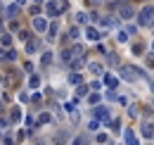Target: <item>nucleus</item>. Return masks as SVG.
I'll return each instance as SVG.
<instances>
[{
	"mask_svg": "<svg viewBox=\"0 0 154 145\" xmlns=\"http://www.w3.org/2000/svg\"><path fill=\"white\" fill-rule=\"evenodd\" d=\"M152 7H145V10H142V12H140V24H149V21H152Z\"/></svg>",
	"mask_w": 154,
	"mask_h": 145,
	"instance_id": "nucleus-1",
	"label": "nucleus"
},
{
	"mask_svg": "<svg viewBox=\"0 0 154 145\" xmlns=\"http://www.w3.org/2000/svg\"><path fill=\"white\" fill-rule=\"evenodd\" d=\"M121 14L128 19V17H133V10H131V7H123V10H121Z\"/></svg>",
	"mask_w": 154,
	"mask_h": 145,
	"instance_id": "nucleus-3",
	"label": "nucleus"
},
{
	"mask_svg": "<svg viewBox=\"0 0 154 145\" xmlns=\"http://www.w3.org/2000/svg\"><path fill=\"white\" fill-rule=\"evenodd\" d=\"M121 76H123V79H128V81H135V79H137V74L133 72V67H123Z\"/></svg>",
	"mask_w": 154,
	"mask_h": 145,
	"instance_id": "nucleus-2",
	"label": "nucleus"
}]
</instances>
